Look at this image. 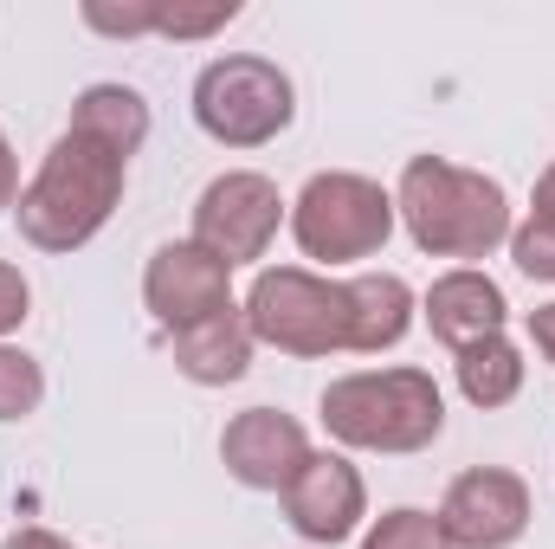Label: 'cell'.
Listing matches in <instances>:
<instances>
[{
    "mask_svg": "<svg viewBox=\"0 0 555 549\" xmlns=\"http://www.w3.org/2000/svg\"><path fill=\"white\" fill-rule=\"evenodd\" d=\"M124 175H130V155H117L111 142L85 137V130H65L52 142V155L39 162V175L13 201L20 233L39 253L91 246L104 233V220L117 214V201H124Z\"/></svg>",
    "mask_w": 555,
    "mask_h": 549,
    "instance_id": "cell-1",
    "label": "cell"
},
{
    "mask_svg": "<svg viewBox=\"0 0 555 549\" xmlns=\"http://www.w3.org/2000/svg\"><path fill=\"white\" fill-rule=\"evenodd\" d=\"M65 130H85V137L111 142L117 155H137L142 142H149V104H142L130 85H91L72 104V124Z\"/></svg>",
    "mask_w": 555,
    "mask_h": 549,
    "instance_id": "cell-15",
    "label": "cell"
},
{
    "mask_svg": "<svg viewBox=\"0 0 555 549\" xmlns=\"http://www.w3.org/2000/svg\"><path fill=\"white\" fill-rule=\"evenodd\" d=\"M220 459H227V472L246 491H284L304 472V459H310V433L278 408H246V413L227 420Z\"/></svg>",
    "mask_w": 555,
    "mask_h": 549,
    "instance_id": "cell-10",
    "label": "cell"
},
{
    "mask_svg": "<svg viewBox=\"0 0 555 549\" xmlns=\"http://www.w3.org/2000/svg\"><path fill=\"white\" fill-rule=\"evenodd\" d=\"M530 207H537L530 220H543V227H555V162L543 168V175H537V194H530Z\"/></svg>",
    "mask_w": 555,
    "mask_h": 549,
    "instance_id": "cell-25",
    "label": "cell"
},
{
    "mask_svg": "<svg viewBox=\"0 0 555 549\" xmlns=\"http://www.w3.org/2000/svg\"><path fill=\"white\" fill-rule=\"evenodd\" d=\"M175 369H181L188 382H201V388L240 382V375L253 369V323H246V310L233 304V310H220V317L181 330V336H175Z\"/></svg>",
    "mask_w": 555,
    "mask_h": 549,
    "instance_id": "cell-13",
    "label": "cell"
},
{
    "mask_svg": "<svg viewBox=\"0 0 555 549\" xmlns=\"http://www.w3.org/2000/svg\"><path fill=\"white\" fill-rule=\"evenodd\" d=\"M85 26H98V33H111V39L155 33V0H124V7H111V0H85Z\"/></svg>",
    "mask_w": 555,
    "mask_h": 549,
    "instance_id": "cell-21",
    "label": "cell"
},
{
    "mask_svg": "<svg viewBox=\"0 0 555 549\" xmlns=\"http://www.w3.org/2000/svg\"><path fill=\"white\" fill-rule=\"evenodd\" d=\"M278 220H284L278 181L253 175V168H233V175L201 188V201H194V246H207L233 272V266L266 259V246L278 240Z\"/></svg>",
    "mask_w": 555,
    "mask_h": 549,
    "instance_id": "cell-7",
    "label": "cell"
},
{
    "mask_svg": "<svg viewBox=\"0 0 555 549\" xmlns=\"http://www.w3.org/2000/svg\"><path fill=\"white\" fill-rule=\"evenodd\" d=\"M142 297H149L155 323L181 336V330H194V323L233 310V272H227L207 246L168 240V246H155V259H149V272H142Z\"/></svg>",
    "mask_w": 555,
    "mask_h": 549,
    "instance_id": "cell-9",
    "label": "cell"
},
{
    "mask_svg": "<svg viewBox=\"0 0 555 549\" xmlns=\"http://www.w3.org/2000/svg\"><path fill=\"white\" fill-rule=\"evenodd\" d=\"M291 117H297V98H291V78L272 59L233 52L194 78V124L227 149H259V142L284 137Z\"/></svg>",
    "mask_w": 555,
    "mask_h": 549,
    "instance_id": "cell-6",
    "label": "cell"
},
{
    "mask_svg": "<svg viewBox=\"0 0 555 549\" xmlns=\"http://www.w3.org/2000/svg\"><path fill=\"white\" fill-rule=\"evenodd\" d=\"M395 214L408 220L420 253L433 259H491L511 246V201L491 175L459 168L446 155H414L395 188Z\"/></svg>",
    "mask_w": 555,
    "mask_h": 549,
    "instance_id": "cell-2",
    "label": "cell"
},
{
    "mask_svg": "<svg viewBox=\"0 0 555 549\" xmlns=\"http://www.w3.org/2000/svg\"><path fill=\"white\" fill-rule=\"evenodd\" d=\"M524 388V356L511 336H485L472 349H459V395L472 408H511Z\"/></svg>",
    "mask_w": 555,
    "mask_h": 549,
    "instance_id": "cell-16",
    "label": "cell"
},
{
    "mask_svg": "<svg viewBox=\"0 0 555 549\" xmlns=\"http://www.w3.org/2000/svg\"><path fill=\"white\" fill-rule=\"evenodd\" d=\"M408 323H414V291H408V278H395V272L349 278V349L382 356V349H395V343L408 336Z\"/></svg>",
    "mask_w": 555,
    "mask_h": 549,
    "instance_id": "cell-14",
    "label": "cell"
},
{
    "mask_svg": "<svg viewBox=\"0 0 555 549\" xmlns=\"http://www.w3.org/2000/svg\"><path fill=\"white\" fill-rule=\"evenodd\" d=\"M26 304H33V291H26L20 266H0V336L26 323Z\"/></svg>",
    "mask_w": 555,
    "mask_h": 549,
    "instance_id": "cell-22",
    "label": "cell"
},
{
    "mask_svg": "<svg viewBox=\"0 0 555 549\" xmlns=\"http://www.w3.org/2000/svg\"><path fill=\"white\" fill-rule=\"evenodd\" d=\"M511 259H517V272H524V278L555 284V227H543V220H524V227L511 233Z\"/></svg>",
    "mask_w": 555,
    "mask_h": 549,
    "instance_id": "cell-20",
    "label": "cell"
},
{
    "mask_svg": "<svg viewBox=\"0 0 555 549\" xmlns=\"http://www.w3.org/2000/svg\"><path fill=\"white\" fill-rule=\"evenodd\" d=\"M227 20H240V0H207V7H181V0H155V33L168 39H207Z\"/></svg>",
    "mask_w": 555,
    "mask_h": 549,
    "instance_id": "cell-19",
    "label": "cell"
},
{
    "mask_svg": "<svg viewBox=\"0 0 555 549\" xmlns=\"http://www.w3.org/2000/svg\"><path fill=\"white\" fill-rule=\"evenodd\" d=\"M439 531L452 549H511L530 531V485L504 465H472L446 485Z\"/></svg>",
    "mask_w": 555,
    "mask_h": 549,
    "instance_id": "cell-8",
    "label": "cell"
},
{
    "mask_svg": "<svg viewBox=\"0 0 555 549\" xmlns=\"http://www.w3.org/2000/svg\"><path fill=\"white\" fill-rule=\"evenodd\" d=\"M253 343H272L284 356H336L349 349V284L317 278L304 266H272L246 291Z\"/></svg>",
    "mask_w": 555,
    "mask_h": 549,
    "instance_id": "cell-5",
    "label": "cell"
},
{
    "mask_svg": "<svg viewBox=\"0 0 555 549\" xmlns=\"http://www.w3.org/2000/svg\"><path fill=\"white\" fill-rule=\"evenodd\" d=\"M362 511H369V491H362V472L343 452H310L304 472L284 485V518L310 544H343L362 524Z\"/></svg>",
    "mask_w": 555,
    "mask_h": 549,
    "instance_id": "cell-11",
    "label": "cell"
},
{
    "mask_svg": "<svg viewBox=\"0 0 555 549\" xmlns=\"http://www.w3.org/2000/svg\"><path fill=\"white\" fill-rule=\"evenodd\" d=\"M291 233L304 246V259L323 266H349V259H375L395 233V194L369 175H310L304 194L291 201Z\"/></svg>",
    "mask_w": 555,
    "mask_h": 549,
    "instance_id": "cell-4",
    "label": "cell"
},
{
    "mask_svg": "<svg viewBox=\"0 0 555 549\" xmlns=\"http://www.w3.org/2000/svg\"><path fill=\"white\" fill-rule=\"evenodd\" d=\"M20 201V162H13V142L0 137V214Z\"/></svg>",
    "mask_w": 555,
    "mask_h": 549,
    "instance_id": "cell-23",
    "label": "cell"
},
{
    "mask_svg": "<svg viewBox=\"0 0 555 549\" xmlns=\"http://www.w3.org/2000/svg\"><path fill=\"white\" fill-rule=\"evenodd\" d=\"M7 549H72V544H65V537H52V531H13Z\"/></svg>",
    "mask_w": 555,
    "mask_h": 549,
    "instance_id": "cell-26",
    "label": "cell"
},
{
    "mask_svg": "<svg viewBox=\"0 0 555 549\" xmlns=\"http://www.w3.org/2000/svg\"><path fill=\"white\" fill-rule=\"evenodd\" d=\"M530 343L555 362V304H537V310H530Z\"/></svg>",
    "mask_w": 555,
    "mask_h": 549,
    "instance_id": "cell-24",
    "label": "cell"
},
{
    "mask_svg": "<svg viewBox=\"0 0 555 549\" xmlns=\"http://www.w3.org/2000/svg\"><path fill=\"white\" fill-rule=\"evenodd\" d=\"M323 426L362 452H426L446 426V401L426 369H362L323 388Z\"/></svg>",
    "mask_w": 555,
    "mask_h": 549,
    "instance_id": "cell-3",
    "label": "cell"
},
{
    "mask_svg": "<svg viewBox=\"0 0 555 549\" xmlns=\"http://www.w3.org/2000/svg\"><path fill=\"white\" fill-rule=\"evenodd\" d=\"M504 317H511L504 291L485 272H472V266L433 278V291H426V323H433V336L446 349H472L485 336H504Z\"/></svg>",
    "mask_w": 555,
    "mask_h": 549,
    "instance_id": "cell-12",
    "label": "cell"
},
{
    "mask_svg": "<svg viewBox=\"0 0 555 549\" xmlns=\"http://www.w3.org/2000/svg\"><path fill=\"white\" fill-rule=\"evenodd\" d=\"M46 401V375L26 349H7L0 343V420H26V413Z\"/></svg>",
    "mask_w": 555,
    "mask_h": 549,
    "instance_id": "cell-18",
    "label": "cell"
},
{
    "mask_svg": "<svg viewBox=\"0 0 555 549\" xmlns=\"http://www.w3.org/2000/svg\"><path fill=\"white\" fill-rule=\"evenodd\" d=\"M362 549H452V544H446V531H439V518H433V511L395 505V511H382V518H375V531L362 537Z\"/></svg>",
    "mask_w": 555,
    "mask_h": 549,
    "instance_id": "cell-17",
    "label": "cell"
}]
</instances>
